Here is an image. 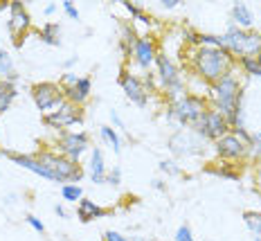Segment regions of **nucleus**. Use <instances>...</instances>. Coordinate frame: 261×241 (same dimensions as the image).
<instances>
[{"label": "nucleus", "mask_w": 261, "mask_h": 241, "mask_svg": "<svg viewBox=\"0 0 261 241\" xmlns=\"http://www.w3.org/2000/svg\"><path fill=\"white\" fill-rule=\"evenodd\" d=\"M7 153L9 158L16 162L18 167L30 169V172L39 174V176L54 180V183H74V180H81L84 176V169H81L79 162L70 160L65 156H59V153H50V151H43L39 156H20V153Z\"/></svg>", "instance_id": "nucleus-1"}, {"label": "nucleus", "mask_w": 261, "mask_h": 241, "mask_svg": "<svg viewBox=\"0 0 261 241\" xmlns=\"http://www.w3.org/2000/svg\"><path fill=\"white\" fill-rule=\"evenodd\" d=\"M192 65L205 81L216 84L225 75L234 73L237 59L225 47H196L192 54Z\"/></svg>", "instance_id": "nucleus-2"}, {"label": "nucleus", "mask_w": 261, "mask_h": 241, "mask_svg": "<svg viewBox=\"0 0 261 241\" xmlns=\"http://www.w3.org/2000/svg\"><path fill=\"white\" fill-rule=\"evenodd\" d=\"M212 95H214V102H216V111L225 115L230 129L243 127L241 124V84H239L237 75L230 73L216 81L212 86Z\"/></svg>", "instance_id": "nucleus-3"}, {"label": "nucleus", "mask_w": 261, "mask_h": 241, "mask_svg": "<svg viewBox=\"0 0 261 241\" xmlns=\"http://www.w3.org/2000/svg\"><path fill=\"white\" fill-rule=\"evenodd\" d=\"M223 38H225V50L232 57L237 54L239 59H257L261 50V34L252 30H241V27L232 25Z\"/></svg>", "instance_id": "nucleus-4"}, {"label": "nucleus", "mask_w": 261, "mask_h": 241, "mask_svg": "<svg viewBox=\"0 0 261 241\" xmlns=\"http://www.w3.org/2000/svg\"><path fill=\"white\" fill-rule=\"evenodd\" d=\"M171 113L178 122L185 124V127H194V124L207 113V104H205V100L198 95H182L180 100H176Z\"/></svg>", "instance_id": "nucleus-5"}, {"label": "nucleus", "mask_w": 261, "mask_h": 241, "mask_svg": "<svg viewBox=\"0 0 261 241\" xmlns=\"http://www.w3.org/2000/svg\"><path fill=\"white\" fill-rule=\"evenodd\" d=\"M155 63H158V70H160V81L165 86V90L169 92L171 100H180L185 92V84H182V77L178 73V68L173 65V61L167 54H158Z\"/></svg>", "instance_id": "nucleus-6"}, {"label": "nucleus", "mask_w": 261, "mask_h": 241, "mask_svg": "<svg viewBox=\"0 0 261 241\" xmlns=\"http://www.w3.org/2000/svg\"><path fill=\"white\" fill-rule=\"evenodd\" d=\"M194 131L200 135V138H207V140H219L223 135L230 131V124H227L225 115L221 111H216V108H212L203 115V117L198 119V122L194 124Z\"/></svg>", "instance_id": "nucleus-7"}, {"label": "nucleus", "mask_w": 261, "mask_h": 241, "mask_svg": "<svg viewBox=\"0 0 261 241\" xmlns=\"http://www.w3.org/2000/svg\"><path fill=\"white\" fill-rule=\"evenodd\" d=\"M32 97H34L36 106L41 111H50V108H59L65 102L63 86H57L52 81H41V84L32 86Z\"/></svg>", "instance_id": "nucleus-8"}, {"label": "nucleus", "mask_w": 261, "mask_h": 241, "mask_svg": "<svg viewBox=\"0 0 261 241\" xmlns=\"http://www.w3.org/2000/svg\"><path fill=\"white\" fill-rule=\"evenodd\" d=\"M43 119H45L47 127L63 129V127H72V124H81L84 122V115H81L79 106H74V104H70V102H63L61 106H59V111L47 113Z\"/></svg>", "instance_id": "nucleus-9"}, {"label": "nucleus", "mask_w": 261, "mask_h": 241, "mask_svg": "<svg viewBox=\"0 0 261 241\" xmlns=\"http://www.w3.org/2000/svg\"><path fill=\"white\" fill-rule=\"evenodd\" d=\"M169 149L178 156H189V153H200L203 151V140L200 135L192 129H185V131H178V133L171 135L169 140Z\"/></svg>", "instance_id": "nucleus-10"}, {"label": "nucleus", "mask_w": 261, "mask_h": 241, "mask_svg": "<svg viewBox=\"0 0 261 241\" xmlns=\"http://www.w3.org/2000/svg\"><path fill=\"white\" fill-rule=\"evenodd\" d=\"M88 147H90L88 135H86L84 131H79V133H63L61 140H59V149H61V153L74 162H79V158L88 151Z\"/></svg>", "instance_id": "nucleus-11"}, {"label": "nucleus", "mask_w": 261, "mask_h": 241, "mask_svg": "<svg viewBox=\"0 0 261 241\" xmlns=\"http://www.w3.org/2000/svg\"><path fill=\"white\" fill-rule=\"evenodd\" d=\"M9 9H12V16H9V32H12V38L16 45H23V41L20 38L25 36V32L30 30V14H27V9L23 7V3H18V0H14L12 5H9Z\"/></svg>", "instance_id": "nucleus-12"}, {"label": "nucleus", "mask_w": 261, "mask_h": 241, "mask_svg": "<svg viewBox=\"0 0 261 241\" xmlns=\"http://www.w3.org/2000/svg\"><path fill=\"white\" fill-rule=\"evenodd\" d=\"M248 149L250 147L241 138H237L234 133H225L223 138L216 140V153L225 160H239V158L246 156Z\"/></svg>", "instance_id": "nucleus-13"}, {"label": "nucleus", "mask_w": 261, "mask_h": 241, "mask_svg": "<svg viewBox=\"0 0 261 241\" xmlns=\"http://www.w3.org/2000/svg\"><path fill=\"white\" fill-rule=\"evenodd\" d=\"M119 84H122V88H124V92H126V97L133 104H138V106H142V108L149 104V92H146L144 84L135 75L122 73V77H119Z\"/></svg>", "instance_id": "nucleus-14"}, {"label": "nucleus", "mask_w": 261, "mask_h": 241, "mask_svg": "<svg viewBox=\"0 0 261 241\" xmlns=\"http://www.w3.org/2000/svg\"><path fill=\"white\" fill-rule=\"evenodd\" d=\"M133 54H135V61L142 65V68H149V65L155 61V57H158L153 38L151 36H138V43H135V47H133Z\"/></svg>", "instance_id": "nucleus-15"}, {"label": "nucleus", "mask_w": 261, "mask_h": 241, "mask_svg": "<svg viewBox=\"0 0 261 241\" xmlns=\"http://www.w3.org/2000/svg\"><path fill=\"white\" fill-rule=\"evenodd\" d=\"M63 95H65V102L74 104V106H81V104L90 97V79L88 77H81L77 81V86L63 88Z\"/></svg>", "instance_id": "nucleus-16"}, {"label": "nucleus", "mask_w": 261, "mask_h": 241, "mask_svg": "<svg viewBox=\"0 0 261 241\" xmlns=\"http://www.w3.org/2000/svg\"><path fill=\"white\" fill-rule=\"evenodd\" d=\"M111 214V210H104V207H99L95 203V201H88V199H81L79 201V207H77V216L81 223H88L92 219H101Z\"/></svg>", "instance_id": "nucleus-17"}, {"label": "nucleus", "mask_w": 261, "mask_h": 241, "mask_svg": "<svg viewBox=\"0 0 261 241\" xmlns=\"http://www.w3.org/2000/svg\"><path fill=\"white\" fill-rule=\"evenodd\" d=\"M106 165H104V153H101L99 147H92V153H90V178L92 183L101 185L106 183Z\"/></svg>", "instance_id": "nucleus-18"}, {"label": "nucleus", "mask_w": 261, "mask_h": 241, "mask_svg": "<svg viewBox=\"0 0 261 241\" xmlns=\"http://www.w3.org/2000/svg\"><path fill=\"white\" fill-rule=\"evenodd\" d=\"M232 18H234L237 27H241V30H250L252 23H254L252 12H250V7L243 5V3H237L234 7H232Z\"/></svg>", "instance_id": "nucleus-19"}, {"label": "nucleus", "mask_w": 261, "mask_h": 241, "mask_svg": "<svg viewBox=\"0 0 261 241\" xmlns=\"http://www.w3.org/2000/svg\"><path fill=\"white\" fill-rule=\"evenodd\" d=\"M16 95H18V90H16L14 84H9V81H0V113L7 111L9 104L16 100Z\"/></svg>", "instance_id": "nucleus-20"}, {"label": "nucleus", "mask_w": 261, "mask_h": 241, "mask_svg": "<svg viewBox=\"0 0 261 241\" xmlns=\"http://www.w3.org/2000/svg\"><path fill=\"white\" fill-rule=\"evenodd\" d=\"M59 34H61V27H59L57 23H45V25H43V30L39 32L41 41L47 43V45H59V43H61Z\"/></svg>", "instance_id": "nucleus-21"}, {"label": "nucleus", "mask_w": 261, "mask_h": 241, "mask_svg": "<svg viewBox=\"0 0 261 241\" xmlns=\"http://www.w3.org/2000/svg\"><path fill=\"white\" fill-rule=\"evenodd\" d=\"M0 75L5 77V81H9V84H14L16 79H18V75L14 73V63H12V57H9L5 50H0Z\"/></svg>", "instance_id": "nucleus-22"}, {"label": "nucleus", "mask_w": 261, "mask_h": 241, "mask_svg": "<svg viewBox=\"0 0 261 241\" xmlns=\"http://www.w3.org/2000/svg\"><path fill=\"white\" fill-rule=\"evenodd\" d=\"M243 221H246V226L254 237H261V212H243Z\"/></svg>", "instance_id": "nucleus-23"}, {"label": "nucleus", "mask_w": 261, "mask_h": 241, "mask_svg": "<svg viewBox=\"0 0 261 241\" xmlns=\"http://www.w3.org/2000/svg\"><path fill=\"white\" fill-rule=\"evenodd\" d=\"M101 138H104L108 144H111V149L115 151V153L122 151V142H119V135H117L111 127H101Z\"/></svg>", "instance_id": "nucleus-24"}, {"label": "nucleus", "mask_w": 261, "mask_h": 241, "mask_svg": "<svg viewBox=\"0 0 261 241\" xmlns=\"http://www.w3.org/2000/svg\"><path fill=\"white\" fill-rule=\"evenodd\" d=\"M61 194H63L65 201H74V203L84 199V189H81L79 185H63V187H61Z\"/></svg>", "instance_id": "nucleus-25"}, {"label": "nucleus", "mask_w": 261, "mask_h": 241, "mask_svg": "<svg viewBox=\"0 0 261 241\" xmlns=\"http://www.w3.org/2000/svg\"><path fill=\"white\" fill-rule=\"evenodd\" d=\"M239 63H241V68L246 70L248 75L261 77V63L257 61V59H239Z\"/></svg>", "instance_id": "nucleus-26"}, {"label": "nucleus", "mask_w": 261, "mask_h": 241, "mask_svg": "<svg viewBox=\"0 0 261 241\" xmlns=\"http://www.w3.org/2000/svg\"><path fill=\"white\" fill-rule=\"evenodd\" d=\"M124 7H126V9H128V14H130V16H135L138 20H142V23H151V18L142 12V9L138 7V5H133V3H124Z\"/></svg>", "instance_id": "nucleus-27"}, {"label": "nucleus", "mask_w": 261, "mask_h": 241, "mask_svg": "<svg viewBox=\"0 0 261 241\" xmlns=\"http://www.w3.org/2000/svg\"><path fill=\"white\" fill-rule=\"evenodd\" d=\"M106 183H111V185H119V183H122V169L113 167L111 172L106 174Z\"/></svg>", "instance_id": "nucleus-28"}, {"label": "nucleus", "mask_w": 261, "mask_h": 241, "mask_svg": "<svg viewBox=\"0 0 261 241\" xmlns=\"http://www.w3.org/2000/svg\"><path fill=\"white\" fill-rule=\"evenodd\" d=\"M176 241H194V234H192V230H189V226H180V228H178Z\"/></svg>", "instance_id": "nucleus-29"}, {"label": "nucleus", "mask_w": 261, "mask_h": 241, "mask_svg": "<svg viewBox=\"0 0 261 241\" xmlns=\"http://www.w3.org/2000/svg\"><path fill=\"white\" fill-rule=\"evenodd\" d=\"M25 221H27V223H30V226H32V228H34V230H36V232H41V234H43V232H45V226H43V223H41V221H39V219H36V216H32V214H30V216H25Z\"/></svg>", "instance_id": "nucleus-30"}, {"label": "nucleus", "mask_w": 261, "mask_h": 241, "mask_svg": "<svg viewBox=\"0 0 261 241\" xmlns=\"http://www.w3.org/2000/svg\"><path fill=\"white\" fill-rule=\"evenodd\" d=\"M63 9H65V14H68L70 18L79 20V9H74V5L70 3V0H65V3H63Z\"/></svg>", "instance_id": "nucleus-31"}, {"label": "nucleus", "mask_w": 261, "mask_h": 241, "mask_svg": "<svg viewBox=\"0 0 261 241\" xmlns=\"http://www.w3.org/2000/svg\"><path fill=\"white\" fill-rule=\"evenodd\" d=\"M81 79V77H77V75H72V73H68V75H63V88H70V86H77V81Z\"/></svg>", "instance_id": "nucleus-32"}, {"label": "nucleus", "mask_w": 261, "mask_h": 241, "mask_svg": "<svg viewBox=\"0 0 261 241\" xmlns=\"http://www.w3.org/2000/svg\"><path fill=\"white\" fill-rule=\"evenodd\" d=\"M160 169H162V172H167V174H178V172H180V169H178L176 165H173L171 160H165V162H160Z\"/></svg>", "instance_id": "nucleus-33"}, {"label": "nucleus", "mask_w": 261, "mask_h": 241, "mask_svg": "<svg viewBox=\"0 0 261 241\" xmlns=\"http://www.w3.org/2000/svg\"><path fill=\"white\" fill-rule=\"evenodd\" d=\"M104 241H128V239H124L115 230H108V232H104Z\"/></svg>", "instance_id": "nucleus-34"}, {"label": "nucleus", "mask_w": 261, "mask_h": 241, "mask_svg": "<svg viewBox=\"0 0 261 241\" xmlns=\"http://www.w3.org/2000/svg\"><path fill=\"white\" fill-rule=\"evenodd\" d=\"M111 119H113V124H115V127H117V129L126 131V129H124V122H122V119H119V115H117L115 111H111Z\"/></svg>", "instance_id": "nucleus-35"}, {"label": "nucleus", "mask_w": 261, "mask_h": 241, "mask_svg": "<svg viewBox=\"0 0 261 241\" xmlns=\"http://www.w3.org/2000/svg\"><path fill=\"white\" fill-rule=\"evenodd\" d=\"M178 5V0H162V7H167V9H173Z\"/></svg>", "instance_id": "nucleus-36"}, {"label": "nucleus", "mask_w": 261, "mask_h": 241, "mask_svg": "<svg viewBox=\"0 0 261 241\" xmlns=\"http://www.w3.org/2000/svg\"><path fill=\"white\" fill-rule=\"evenodd\" d=\"M54 12H57V5H54V3H50V5H47V7H45V14L50 16V14H54Z\"/></svg>", "instance_id": "nucleus-37"}, {"label": "nucleus", "mask_w": 261, "mask_h": 241, "mask_svg": "<svg viewBox=\"0 0 261 241\" xmlns=\"http://www.w3.org/2000/svg\"><path fill=\"white\" fill-rule=\"evenodd\" d=\"M54 212H57V214H59V216H63V219H65V216H68V214H65V210H63V207H61V205H57V207H54Z\"/></svg>", "instance_id": "nucleus-38"}, {"label": "nucleus", "mask_w": 261, "mask_h": 241, "mask_svg": "<svg viewBox=\"0 0 261 241\" xmlns=\"http://www.w3.org/2000/svg\"><path fill=\"white\" fill-rule=\"evenodd\" d=\"M153 187H158V189H162L165 185H162V180H153Z\"/></svg>", "instance_id": "nucleus-39"}, {"label": "nucleus", "mask_w": 261, "mask_h": 241, "mask_svg": "<svg viewBox=\"0 0 261 241\" xmlns=\"http://www.w3.org/2000/svg\"><path fill=\"white\" fill-rule=\"evenodd\" d=\"M252 142H257V144H261V133H257V135H252Z\"/></svg>", "instance_id": "nucleus-40"}, {"label": "nucleus", "mask_w": 261, "mask_h": 241, "mask_svg": "<svg viewBox=\"0 0 261 241\" xmlns=\"http://www.w3.org/2000/svg\"><path fill=\"white\" fill-rule=\"evenodd\" d=\"M257 61L261 63V50H259V54H257Z\"/></svg>", "instance_id": "nucleus-41"}, {"label": "nucleus", "mask_w": 261, "mask_h": 241, "mask_svg": "<svg viewBox=\"0 0 261 241\" xmlns=\"http://www.w3.org/2000/svg\"><path fill=\"white\" fill-rule=\"evenodd\" d=\"M254 241H261V237H254Z\"/></svg>", "instance_id": "nucleus-42"}]
</instances>
